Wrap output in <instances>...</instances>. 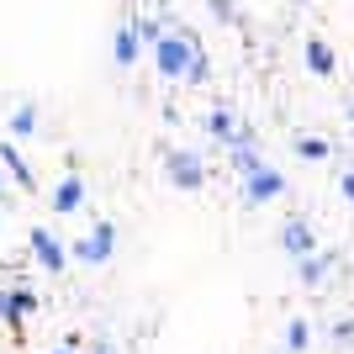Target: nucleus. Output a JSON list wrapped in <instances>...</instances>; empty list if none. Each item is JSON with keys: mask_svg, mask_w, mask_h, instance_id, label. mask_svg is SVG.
Returning a JSON list of instances; mask_svg holds the SVG:
<instances>
[{"mask_svg": "<svg viewBox=\"0 0 354 354\" xmlns=\"http://www.w3.org/2000/svg\"><path fill=\"white\" fill-rule=\"evenodd\" d=\"M138 53H143V37H138V21H122L117 37H111V59H117V69H133Z\"/></svg>", "mask_w": 354, "mask_h": 354, "instance_id": "obj_9", "label": "nucleus"}, {"mask_svg": "<svg viewBox=\"0 0 354 354\" xmlns=\"http://www.w3.org/2000/svg\"><path fill=\"white\" fill-rule=\"evenodd\" d=\"M339 191H344V196L354 201V169H339Z\"/></svg>", "mask_w": 354, "mask_h": 354, "instance_id": "obj_20", "label": "nucleus"}, {"mask_svg": "<svg viewBox=\"0 0 354 354\" xmlns=\"http://www.w3.org/2000/svg\"><path fill=\"white\" fill-rule=\"evenodd\" d=\"M212 6V16H217V21H233V0H207Z\"/></svg>", "mask_w": 354, "mask_h": 354, "instance_id": "obj_19", "label": "nucleus"}, {"mask_svg": "<svg viewBox=\"0 0 354 354\" xmlns=\"http://www.w3.org/2000/svg\"><path fill=\"white\" fill-rule=\"evenodd\" d=\"M296 153H301V159H328L333 148H328L323 138H296Z\"/></svg>", "mask_w": 354, "mask_h": 354, "instance_id": "obj_16", "label": "nucleus"}, {"mask_svg": "<svg viewBox=\"0 0 354 354\" xmlns=\"http://www.w3.org/2000/svg\"><path fill=\"white\" fill-rule=\"evenodd\" d=\"M349 122H354V101H349Z\"/></svg>", "mask_w": 354, "mask_h": 354, "instance_id": "obj_22", "label": "nucleus"}, {"mask_svg": "<svg viewBox=\"0 0 354 354\" xmlns=\"http://www.w3.org/2000/svg\"><path fill=\"white\" fill-rule=\"evenodd\" d=\"M0 227H6V217H0Z\"/></svg>", "mask_w": 354, "mask_h": 354, "instance_id": "obj_24", "label": "nucleus"}, {"mask_svg": "<svg viewBox=\"0 0 354 354\" xmlns=\"http://www.w3.org/2000/svg\"><path fill=\"white\" fill-rule=\"evenodd\" d=\"M6 133H11V138H37V133H43V122H37V106L21 101V106L11 111V122H6Z\"/></svg>", "mask_w": 354, "mask_h": 354, "instance_id": "obj_12", "label": "nucleus"}, {"mask_svg": "<svg viewBox=\"0 0 354 354\" xmlns=\"http://www.w3.org/2000/svg\"><path fill=\"white\" fill-rule=\"evenodd\" d=\"M0 138H6V127H0Z\"/></svg>", "mask_w": 354, "mask_h": 354, "instance_id": "obj_25", "label": "nucleus"}, {"mask_svg": "<svg viewBox=\"0 0 354 354\" xmlns=\"http://www.w3.org/2000/svg\"><path fill=\"white\" fill-rule=\"evenodd\" d=\"M328 265H333V254H323V249H317V254H307V259H296V275H301L307 286H317V281L328 275Z\"/></svg>", "mask_w": 354, "mask_h": 354, "instance_id": "obj_15", "label": "nucleus"}, {"mask_svg": "<svg viewBox=\"0 0 354 354\" xmlns=\"http://www.w3.org/2000/svg\"><path fill=\"white\" fill-rule=\"evenodd\" d=\"M27 243H32V259H37V265H43L48 275H59V270L69 265V243H64V238H53L48 227H32V233H27Z\"/></svg>", "mask_w": 354, "mask_h": 354, "instance_id": "obj_5", "label": "nucleus"}, {"mask_svg": "<svg viewBox=\"0 0 354 354\" xmlns=\"http://www.w3.org/2000/svg\"><path fill=\"white\" fill-rule=\"evenodd\" d=\"M191 53H196V37L185 27L164 32L159 43H153V64H159V80H185V69H191Z\"/></svg>", "mask_w": 354, "mask_h": 354, "instance_id": "obj_1", "label": "nucleus"}, {"mask_svg": "<svg viewBox=\"0 0 354 354\" xmlns=\"http://www.w3.org/2000/svg\"><path fill=\"white\" fill-rule=\"evenodd\" d=\"M207 133H212V138H222V143H233V138H238V117L227 111V106H212V117H207Z\"/></svg>", "mask_w": 354, "mask_h": 354, "instance_id": "obj_13", "label": "nucleus"}, {"mask_svg": "<svg viewBox=\"0 0 354 354\" xmlns=\"http://www.w3.org/2000/svg\"><path fill=\"white\" fill-rule=\"evenodd\" d=\"M312 349V323L307 317H291L286 323V354H307Z\"/></svg>", "mask_w": 354, "mask_h": 354, "instance_id": "obj_14", "label": "nucleus"}, {"mask_svg": "<svg viewBox=\"0 0 354 354\" xmlns=\"http://www.w3.org/2000/svg\"><path fill=\"white\" fill-rule=\"evenodd\" d=\"M281 249L291 254V259L317 254V238H312V222H307V217H286V222H281Z\"/></svg>", "mask_w": 354, "mask_h": 354, "instance_id": "obj_6", "label": "nucleus"}, {"mask_svg": "<svg viewBox=\"0 0 354 354\" xmlns=\"http://www.w3.org/2000/svg\"><path fill=\"white\" fill-rule=\"evenodd\" d=\"M333 344H354V317H339V323H333Z\"/></svg>", "mask_w": 354, "mask_h": 354, "instance_id": "obj_18", "label": "nucleus"}, {"mask_svg": "<svg viewBox=\"0 0 354 354\" xmlns=\"http://www.w3.org/2000/svg\"><path fill=\"white\" fill-rule=\"evenodd\" d=\"M48 354H74V344H64V349H48Z\"/></svg>", "mask_w": 354, "mask_h": 354, "instance_id": "obj_21", "label": "nucleus"}, {"mask_svg": "<svg viewBox=\"0 0 354 354\" xmlns=\"http://www.w3.org/2000/svg\"><path fill=\"white\" fill-rule=\"evenodd\" d=\"M0 196H6V180H0Z\"/></svg>", "mask_w": 354, "mask_h": 354, "instance_id": "obj_23", "label": "nucleus"}, {"mask_svg": "<svg viewBox=\"0 0 354 354\" xmlns=\"http://www.w3.org/2000/svg\"><path fill=\"white\" fill-rule=\"evenodd\" d=\"M111 254H117V222H106V217L80 243H69V259H80V265H106Z\"/></svg>", "mask_w": 354, "mask_h": 354, "instance_id": "obj_2", "label": "nucleus"}, {"mask_svg": "<svg viewBox=\"0 0 354 354\" xmlns=\"http://www.w3.org/2000/svg\"><path fill=\"white\" fill-rule=\"evenodd\" d=\"M243 196H249L254 207H265V201H281V196H286V175L275 169V164L259 159L249 175H243Z\"/></svg>", "mask_w": 354, "mask_h": 354, "instance_id": "obj_3", "label": "nucleus"}, {"mask_svg": "<svg viewBox=\"0 0 354 354\" xmlns=\"http://www.w3.org/2000/svg\"><path fill=\"white\" fill-rule=\"evenodd\" d=\"M185 80H191V85H207V53H201V43H196V53H191V69H185Z\"/></svg>", "mask_w": 354, "mask_h": 354, "instance_id": "obj_17", "label": "nucleus"}, {"mask_svg": "<svg viewBox=\"0 0 354 354\" xmlns=\"http://www.w3.org/2000/svg\"><path fill=\"white\" fill-rule=\"evenodd\" d=\"M164 169H169V185H180V191H201V185H207V164H201V153H191V148H175V153L164 159Z\"/></svg>", "mask_w": 354, "mask_h": 354, "instance_id": "obj_4", "label": "nucleus"}, {"mask_svg": "<svg viewBox=\"0 0 354 354\" xmlns=\"http://www.w3.org/2000/svg\"><path fill=\"white\" fill-rule=\"evenodd\" d=\"M53 212H59V217L85 212V180H80V169H69V175L53 185Z\"/></svg>", "mask_w": 354, "mask_h": 354, "instance_id": "obj_8", "label": "nucleus"}, {"mask_svg": "<svg viewBox=\"0 0 354 354\" xmlns=\"http://www.w3.org/2000/svg\"><path fill=\"white\" fill-rule=\"evenodd\" d=\"M301 53H307V69L317 74V80H333V69H339V64H333V48H328L323 37H307V43H301Z\"/></svg>", "mask_w": 354, "mask_h": 354, "instance_id": "obj_11", "label": "nucleus"}, {"mask_svg": "<svg viewBox=\"0 0 354 354\" xmlns=\"http://www.w3.org/2000/svg\"><path fill=\"white\" fill-rule=\"evenodd\" d=\"M0 169H6L21 191H37V175L27 169V159H21V153H16V143H6V138H0Z\"/></svg>", "mask_w": 354, "mask_h": 354, "instance_id": "obj_10", "label": "nucleus"}, {"mask_svg": "<svg viewBox=\"0 0 354 354\" xmlns=\"http://www.w3.org/2000/svg\"><path fill=\"white\" fill-rule=\"evenodd\" d=\"M32 312H37V296H32V291H21V286L0 291V323H6V328H21Z\"/></svg>", "mask_w": 354, "mask_h": 354, "instance_id": "obj_7", "label": "nucleus"}]
</instances>
